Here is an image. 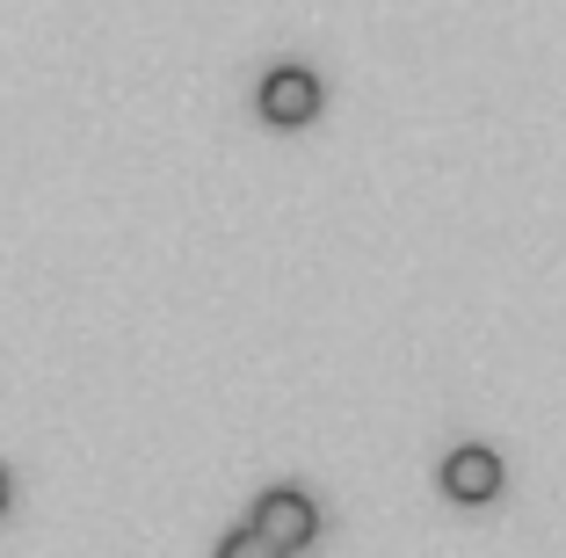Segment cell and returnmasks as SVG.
<instances>
[{
    "label": "cell",
    "mask_w": 566,
    "mask_h": 558,
    "mask_svg": "<svg viewBox=\"0 0 566 558\" xmlns=\"http://www.w3.org/2000/svg\"><path fill=\"white\" fill-rule=\"evenodd\" d=\"M254 529H262V537H276L283 551H305V544L319 537V508L305 501V493L276 486V493H262V508H254Z\"/></svg>",
    "instance_id": "6da1fadb"
},
{
    "label": "cell",
    "mask_w": 566,
    "mask_h": 558,
    "mask_svg": "<svg viewBox=\"0 0 566 558\" xmlns=\"http://www.w3.org/2000/svg\"><path fill=\"white\" fill-rule=\"evenodd\" d=\"M262 116H269V124H283V131L313 124V116H319V81H313V73H298V66H276L262 81Z\"/></svg>",
    "instance_id": "7a4b0ae2"
},
{
    "label": "cell",
    "mask_w": 566,
    "mask_h": 558,
    "mask_svg": "<svg viewBox=\"0 0 566 558\" xmlns=\"http://www.w3.org/2000/svg\"><path fill=\"white\" fill-rule=\"evenodd\" d=\"M443 493H450V501H465V508L494 501V493H501V457H494V450H480V443L450 450V457H443Z\"/></svg>",
    "instance_id": "3957f363"
},
{
    "label": "cell",
    "mask_w": 566,
    "mask_h": 558,
    "mask_svg": "<svg viewBox=\"0 0 566 558\" xmlns=\"http://www.w3.org/2000/svg\"><path fill=\"white\" fill-rule=\"evenodd\" d=\"M218 558H291L276 537H262V529H233V537L218 544Z\"/></svg>",
    "instance_id": "277c9868"
},
{
    "label": "cell",
    "mask_w": 566,
    "mask_h": 558,
    "mask_svg": "<svg viewBox=\"0 0 566 558\" xmlns=\"http://www.w3.org/2000/svg\"><path fill=\"white\" fill-rule=\"evenodd\" d=\"M0 508H8V472H0Z\"/></svg>",
    "instance_id": "5b68a950"
}]
</instances>
